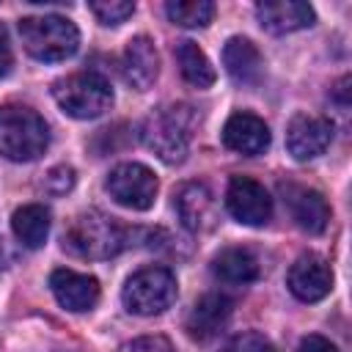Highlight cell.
Returning <instances> with one entry per match:
<instances>
[{
  "mask_svg": "<svg viewBox=\"0 0 352 352\" xmlns=\"http://www.w3.org/2000/svg\"><path fill=\"white\" fill-rule=\"evenodd\" d=\"M129 245V228L104 212H82L63 231V248L80 258H113Z\"/></svg>",
  "mask_w": 352,
  "mask_h": 352,
  "instance_id": "2",
  "label": "cell"
},
{
  "mask_svg": "<svg viewBox=\"0 0 352 352\" xmlns=\"http://www.w3.org/2000/svg\"><path fill=\"white\" fill-rule=\"evenodd\" d=\"M19 36H22L28 55H33L36 60H44V63L66 60L80 47V33H77L74 22H69L60 14L19 19Z\"/></svg>",
  "mask_w": 352,
  "mask_h": 352,
  "instance_id": "4",
  "label": "cell"
},
{
  "mask_svg": "<svg viewBox=\"0 0 352 352\" xmlns=\"http://www.w3.org/2000/svg\"><path fill=\"white\" fill-rule=\"evenodd\" d=\"M118 352H173V346L165 336H140V338L124 344Z\"/></svg>",
  "mask_w": 352,
  "mask_h": 352,
  "instance_id": "26",
  "label": "cell"
},
{
  "mask_svg": "<svg viewBox=\"0 0 352 352\" xmlns=\"http://www.w3.org/2000/svg\"><path fill=\"white\" fill-rule=\"evenodd\" d=\"M0 270H3V261H0Z\"/></svg>",
  "mask_w": 352,
  "mask_h": 352,
  "instance_id": "30",
  "label": "cell"
},
{
  "mask_svg": "<svg viewBox=\"0 0 352 352\" xmlns=\"http://www.w3.org/2000/svg\"><path fill=\"white\" fill-rule=\"evenodd\" d=\"M160 74V55H157V47L148 36H135L129 38L126 50H124V80L138 88V91H146L154 85Z\"/></svg>",
  "mask_w": 352,
  "mask_h": 352,
  "instance_id": "17",
  "label": "cell"
},
{
  "mask_svg": "<svg viewBox=\"0 0 352 352\" xmlns=\"http://www.w3.org/2000/svg\"><path fill=\"white\" fill-rule=\"evenodd\" d=\"M74 187V168L69 165H55L47 176H44V190L52 195H63Z\"/></svg>",
  "mask_w": 352,
  "mask_h": 352,
  "instance_id": "25",
  "label": "cell"
},
{
  "mask_svg": "<svg viewBox=\"0 0 352 352\" xmlns=\"http://www.w3.org/2000/svg\"><path fill=\"white\" fill-rule=\"evenodd\" d=\"M104 190L110 192V198L126 209H135V212H143L154 204L157 198V176L140 165V162H121L110 170L107 182H104Z\"/></svg>",
  "mask_w": 352,
  "mask_h": 352,
  "instance_id": "7",
  "label": "cell"
},
{
  "mask_svg": "<svg viewBox=\"0 0 352 352\" xmlns=\"http://www.w3.org/2000/svg\"><path fill=\"white\" fill-rule=\"evenodd\" d=\"M256 16H258V25L270 33L302 30V28H311L316 19L314 8L300 0H264L256 6Z\"/></svg>",
  "mask_w": 352,
  "mask_h": 352,
  "instance_id": "15",
  "label": "cell"
},
{
  "mask_svg": "<svg viewBox=\"0 0 352 352\" xmlns=\"http://www.w3.org/2000/svg\"><path fill=\"white\" fill-rule=\"evenodd\" d=\"M176 63L182 77L195 88H209L214 82V66L204 55V50L195 41H179L176 44Z\"/></svg>",
  "mask_w": 352,
  "mask_h": 352,
  "instance_id": "21",
  "label": "cell"
},
{
  "mask_svg": "<svg viewBox=\"0 0 352 352\" xmlns=\"http://www.w3.org/2000/svg\"><path fill=\"white\" fill-rule=\"evenodd\" d=\"M11 228L16 234V239L36 250L47 242V234H50V209L41 206V204H25L14 212L11 217Z\"/></svg>",
  "mask_w": 352,
  "mask_h": 352,
  "instance_id": "20",
  "label": "cell"
},
{
  "mask_svg": "<svg viewBox=\"0 0 352 352\" xmlns=\"http://www.w3.org/2000/svg\"><path fill=\"white\" fill-rule=\"evenodd\" d=\"M346 85H349V77H341V80H338V85L333 88V96L338 99L341 110H346V107H349V99H346V91H349V88H346Z\"/></svg>",
  "mask_w": 352,
  "mask_h": 352,
  "instance_id": "29",
  "label": "cell"
},
{
  "mask_svg": "<svg viewBox=\"0 0 352 352\" xmlns=\"http://www.w3.org/2000/svg\"><path fill=\"white\" fill-rule=\"evenodd\" d=\"M50 146L47 121L25 104L0 107V154L11 162H33Z\"/></svg>",
  "mask_w": 352,
  "mask_h": 352,
  "instance_id": "3",
  "label": "cell"
},
{
  "mask_svg": "<svg viewBox=\"0 0 352 352\" xmlns=\"http://www.w3.org/2000/svg\"><path fill=\"white\" fill-rule=\"evenodd\" d=\"M330 140H333V124L322 116L300 113L292 118V124L286 129V148L300 162H308V160L324 154Z\"/></svg>",
  "mask_w": 352,
  "mask_h": 352,
  "instance_id": "10",
  "label": "cell"
},
{
  "mask_svg": "<svg viewBox=\"0 0 352 352\" xmlns=\"http://www.w3.org/2000/svg\"><path fill=\"white\" fill-rule=\"evenodd\" d=\"M280 195L283 204L292 214V220L308 231V234H322L330 223V204L324 201V195L314 187L305 184H294V182H283L280 184Z\"/></svg>",
  "mask_w": 352,
  "mask_h": 352,
  "instance_id": "9",
  "label": "cell"
},
{
  "mask_svg": "<svg viewBox=\"0 0 352 352\" xmlns=\"http://www.w3.org/2000/svg\"><path fill=\"white\" fill-rule=\"evenodd\" d=\"M297 352H338V346H336V344H333L330 338H324V336H316V333H311V336H305V338L300 341Z\"/></svg>",
  "mask_w": 352,
  "mask_h": 352,
  "instance_id": "28",
  "label": "cell"
},
{
  "mask_svg": "<svg viewBox=\"0 0 352 352\" xmlns=\"http://www.w3.org/2000/svg\"><path fill=\"white\" fill-rule=\"evenodd\" d=\"M223 143L231 151L245 154V157L264 154L270 148V126L256 113L239 110V113L228 116V121L223 126Z\"/></svg>",
  "mask_w": 352,
  "mask_h": 352,
  "instance_id": "13",
  "label": "cell"
},
{
  "mask_svg": "<svg viewBox=\"0 0 352 352\" xmlns=\"http://www.w3.org/2000/svg\"><path fill=\"white\" fill-rule=\"evenodd\" d=\"M14 69V52H11V41H8V30L0 22V80L8 77Z\"/></svg>",
  "mask_w": 352,
  "mask_h": 352,
  "instance_id": "27",
  "label": "cell"
},
{
  "mask_svg": "<svg viewBox=\"0 0 352 352\" xmlns=\"http://www.w3.org/2000/svg\"><path fill=\"white\" fill-rule=\"evenodd\" d=\"M195 126L198 116L190 104H162L143 121L140 138L146 148L154 151L162 162L176 165L187 157Z\"/></svg>",
  "mask_w": 352,
  "mask_h": 352,
  "instance_id": "1",
  "label": "cell"
},
{
  "mask_svg": "<svg viewBox=\"0 0 352 352\" xmlns=\"http://www.w3.org/2000/svg\"><path fill=\"white\" fill-rule=\"evenodd\" d=\"M121 300L129 314L138 316L162 314L176 300V275L165 267H143L126 278Z\"/></svg>",
  "mask_w": 352,
  "mask_h": 352,
  "instance_id": "6",
  "label": "cell"
},
{
  "mask_svg": "<svg viewBox=\"0 0 352 352\" xmlns=\"http://www.w3.org/2000/svg\"><path fill=\"white\" fill-rule=\"evenodd\" d=\"M220 352H278L272 341H267L258 333H242L236 338H231Z\"/></svg>",
  "mask_w": 352,
  "mask_h": 352,
  "instance_id": "24",
  "label": "cell"
},
{
  "mask_svg": "<svg viewBox=\"0 0 352 352\" xmlns=\"http://www.w3.org/2000/svg\"><path fill=\"white\" fill-rule=\"evenodd\" d=\"M58 107L72 118H99L113 104L110 82L96 72H77L52 85Z\"/></svg>",
  "mask_w": 352,
  "mask_h": 352,
  "instance_id": "5",
  "label": "cell"
},
{
  "mask_svg": "<svg viewBox=\"0 0 352 352\" xmlns=\"http://www.w3.org/2000/svg\"><path fill=\"white\" fill-rule=\"evenodd\" d=\"M231 300L223 294H204L201 300H195V305L187 314V336L192 341H209L214 336H220L231 319Z\"/></svg>",
  "mask_w": 352,
  "mask_h": 352,
  "instance_id": "14",
  "label": "cell"
},
{
  "mask_svg": "<svg viewBox=\"0 0 352 352\" xmlns=\"http://www.w3.org/2000/svg\"><path fill=\"white\" fill-rule=\"evenodd\" d=\"M226 206L231 217L242 226H264L272 217V198L250 176H231L226 190Z\"/></svg>",
  "mask_w": 352,
  "mask_h": 352,
  "instance_id": "8",
  "label": "cell"
},
{
  "mask_svg": "<svg viewBox=\"0 0 352 352\" xmlns=\"http://www.w3.org/2000/svg\"><path fill=\"white\" fill-rule=\"evenodd\" d=\"M88 8L102 25H121L135 14V3L129 0H94L88 3Z\"/></svg>",
  "mask_w": 352,
  "mask_h": 352,
  "instance_id": "23",
  "label": "cell"
},
{
  "mask_svg": "<svg viewBox=\"0 0 352 352\" xmlns=\"http://www.w3.org/2000/svg\"><path fill=\"white\" fill-rule=\"evenodd\" d=\"M50 289H52L58 305L66 311H74V314L91 311L99 302V280L94 275H82V272H74L66 267H60L50 275Z\"/></svg>",
  "mask_w": 352,
  "mask_h": 352,
  "instance_id": "12",
  "label": "cell"
},
{
  "mask_svg": "<svg viewBox=\"0 0 352 352\" xmlns=\"http://www.w3.org/2000/svg\"><path fill=\"white\" fill-rule=\"evenodd\" d=\"M289 292L302 302H316L330 294L333 289V270L330 264L316 253H302L286 275Z\"/></svg>",
  "mask_w": 352,
  "mask_h": 352,
  "instance_id": "11",
  "label": "cell"
},
{
  "mask_svg": "<svg viewBox=\"0 0 352 352\" xmlns=\"http://www.w3.org/2000/svg\"><path fill=\"white\" fill-rule=\"evenodd\" d=\"M173 209H176L182 226L190 231H204L214 220V198H212L209 187L201 182L182 184L173 195Z\"/></svg>",
  "mask_w": 352,
  "mask_h": 352,
  "instance_id": "16",
  "label": "cell"
},
{
  "mask_svg": "<svg viewBox=\"0 0 352 352\" xmlns=\"http://www.w3.org/2000/svg\"><path fill=\"white\" fill-rule=\"evenodd\" d=\"M165 14L173 25H182V28H206L214 16V3H209V0H170V3H165Z\"/></svg>",
  "mask_w": 352,
  "mask_h": 352,
  "instance_id": "22",
  "label": "cell"
},
{
  "mask_svg": "<svg viewBox=\"0 0 352 352\" xmlns=\"http://www.w3.org/2000/svg\"><path fill=\"white\" fill-rule=\"evenodd\" d=\"M223 66H226V72L231 74L234 82L253 85V82L261 80L264 58H261L258 47H256L250 38L234 36V38H228L226 47H223Z\"/></svg>",
  "mask_w": 352,
  "mask_h": 352,
  "instance_id": "18",
  "label": "cell"
},
{
  "mask_svg": "<svg viewBox=\"0 0 352 352\" xmlns=\"http://www.w3.org/2000/svg\"><path fill=\"white\" fill-rule=\"evenodd\" d=\"M212 272L223 283L245 286L258 278V258L250 248H223L212 258Z\"/></svg>",
  "mask_w": 352,
  "mask_h": 352,
  "instance_id": "19",
  "label": "cell"
}]
</instances>
